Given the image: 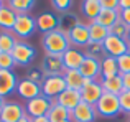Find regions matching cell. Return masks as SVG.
I'll return each instance as SVG.
<instances>
[{"instance_id": "obj_35", "label": "cell", "mask_w": 130, "mask_h": 122, "mask_svg": "<svg viewBox=\"0 0 130 122\" xmlns=\"http://www.w3.org/2000/svg\"><path fill=\"white\" fill-rule=\"evenodd\" d=\"M117 64H119V71L120 74H127L130 73V51L122 55L120 58H117Z\"/></svg>"}, {"instance_id": "obj_28", "label": "cell", "mask_w": 130, "mask_h": 122, "mask_svg": "<svg viewBox=\"0 0 130 122\" xmlns=\"http://www.w3.org/2000/svg\"><path fill=\"white\" fill-rule=\"evenodd\" d=\"M119 18H120V12H117V10H105V8H102V12L99 13V17L95 18V23H99V25H102V26H105V28L110 30V26L114 25Z\"/></svg>"}, {"instance_id": "obj_39", "label": "cell", "mask_w": 130, "mask_h": 122, "mask_svg": "<svg viewBox=\"0 0 130 122\" xmlns=\"http://www.w3.org/2000/svg\"><path fill=\"white\" fill-rule=\"evenodd\" d=\"M122 76V84H124V91H130V73L120 74Z\"/></svg>"}, {"instance_id": "obj_4", "label": "cell", "mask_w": 130, "mask_h": 122, "mask_svg": "<svg viewBox=\"0 0 130 122\" xmlns=\"http://www.w3.org/2000/svg\"><path fill=\"white\" fill-rule=\"evenodd\" d=\"M36 30H38L36 28V18H33L31 15H17V22H15V26H13L12 32L18 40L25 41Z\"/></svg>"}, {"instance_id": "obj_18", "label": "cell", "mask_w": 130, "mask_h": 122, "mask_svg": "<svg viewBox=\"0 0 130 122\" xmlns=\"http://www.w3.org/2000/svg\"><path fill=\"white\" fill-rule=\"evenodd\" d=\"M79 71L84 78H89L92 81H101V61L86 56V59L83 61Z\"/></svg>"}, {"instance_id": "obj_48", "label": "cell", "mask_w": 130, "mask_h": 122, "mask_svg": "<svg viewBox=\"0 0 130 122\" xmlns=\"http://www.w3.org/2000/svg\"><path fill=\"white\" fill-rule=\"evenodd\" d=\"M0 122H2V120H0Z\"/></svg>"}, {"instance_id": "obj_21", "label": "cell", "mask_w": 130, "mask_h": 122, "mask_svg": "<svg viewBox=\"0 0 130 122\" xmlns=\"http://www.w3.org/2000/svg\"><path fill=\"white\" fill-rule=\"evenodd\" d=\"M58 22H59V30L69 33L74 26H77L81 23V18H79V15H77L76 12L69 10V12L59 13V15H58Z\"/></svg>"}, {"instance_id": "obj_11", "label": "cell", "mask_w": 130, "mask_h": 122, "mask_svg": "<svg viewBox=\"0 0 130 122\" xmlns=\"http://www.w3.org/2000/svg\"><path fill=\"white\" fill-rule=\"evenodd\" d=\"M69 41L73 48H86V46L91 43V38H89V28L87 23H79L77 26H74L69 32Z\"/></svg>"}, {"instance_id": "obj_7", "label": "cell", "mask_w": 130, "mask_h": 122, "mask_svg": "<svg viewBox=\"0 0 130 122\" xmlns=\"http://www.w3.org/2000/svg\"><path fill=\"white\" fill-rule=\"evenodd\" d=\"M102 46H104L107 56H112V58H115V59L130 51V46H128L127 40L117 38V36H114V35H109L107 38L104 40Z\"/></svg>"}, {"instance_id": "obj_42", "label": "cell", "mask_w": 130, "mask_h": 122, "mask_svg": "<svg viewBox=\"0 0 130 122\" xmlns=\"http://www.w3.org/2000/svg\"><path fill=\"white\" fill-rule=\"evenodd\" d=\"M7 104V101L3 99V97H0V112H2V109H3V106Z\"/></svg>"}, {"instance_id": "obj_8", "label": "cell", "mask_w": 130, "mask_h": 122, "mask_svg": "<svg viewBox=\"0 0 130 122\" xmlns=\"http://www.w3.org/2000/svg\"><path fill=\"white\" fill-rule=\"evenodd\" d=\"M25 116H26L25 106H22L20 102L7 101V104L3 106L2 112H0V120L2 122H20Z\"/></svg>"}, {"instance_id": "obj_45", "label": "cell", "mask_w": 130, "mask_h": 122, "mask_svg": "<svg viewBox=\"0 0 130 122\" xmlns=\"http://www.w3.org/2000/svg\"><path fill=\"white\" fill-rule=\"evenodd\" d=\"M3 5H5V2H2V0H0V8H2Z\"/></svg>"}, {"instance_id": "obj_15", "label": "cell", "mask_w": 130, "mask_h": 122, "mask_svg": "<svg viewBox=\"0 0 130 122\" xmlns=\"http://www.w3.org/2000/svg\"><path fill=\"white\" fill-rule=\"evenodd\" d=\"M63 59V64H64V69H79L83 61L86 59V53L83 50H77V48H73L71 46L68 51H64V55L61 56Z\"/></svg>"}, {"instance_id": "obj_38", "label": "cell", "mask_w": 130, "mask_h": 122, "mask_svg": "<svg viewBox=\"0 0 130 122\" xmlns=\"http://www.w3.org/2000/svg\"><path fill=\"white\" fill-rule=\"evenodd\" d=\"M120 20L130 28V8H127V10H120Z\"/></svg>"}, {"instance_id": "obj_26", "label": "cell", "mask_w": 130, "mask_h": 122, "mask_svg": "<svg viewBox=\"0 0 130 122\" xmlns=\"http://www.w3.org/2000/svg\"><path fill=\"white\" fill-rule=\"evenodd\" d=\"M64 81H66V86L69 89H76V91H81L84 86V76L81 74L79 69H68L64 71Z\"/></svg>"}, {"instance_id": "obj_13", "label": "cell", "mask_w": 130, "mask_h": 122, "mask_svg": "<svg viewBox=\"0 0 130 122\" xmlns=\"http://www.w3.org/2000/svg\"><path fill=\"white\" fill-rule=\"evenodd\" d=\"M97 111L95 106L81 102L74 111H71V120L73 122H95L97 119Z\"/></svg>"}, {"instance_id": "obj_40", "label": "cell", "mask_w": 130, "mask_h": 122, "mask_svg": "<svg viewBox=\"0 0 130 122\" xmlns=\"http://www.w3.org/2000/svg\"><path fill=\"white\" fill-rule=\"evenodd\" d=\"M119 3H120V10L130 8V0H119Z\"/></svg>"}, {"instance_id": "obj_19", "label": "cell", "mask_w": 130, "mask_h": 122, "mask_svg": "<svg viewBox=\"0 0 130 122\" xmlns=\"http://www.w3.org/2000/svg\"><path fill=\"white\" fill-rule=\"evenodd\" d=\"M102 12L101 0H84L81 3V13L83 17L89 22H95V18L99 17V13Z\"/></svg>"}, {"instance_id": "obj_1", "label": "cell", "mask_w": 130, "mask_h": 122, "mask_svg": "<svg viewBox=\"0 0 130 122\" xmlns=\"http://www.w3.org/2000/svg\"><path fill=\"white\" fill-rule=\"evenodd\" d=\"M41 46L44 50V55H53V56H63L64 51L71 48L69 41V33L63 30H54V32L44 33L41 36Z\"/></svg>"}, {"instance_id": "obj_49", "label": "cell", "mask_w": 130, "mask_h": 122, "mask_svg": "<svg viewBox=\"0 0 130 122\" xmlns=\"http://www.w3.org/2000/svg\"><path fill=\"white\" fill-rule=\"evenodd\" d=\"M128 122H130V120H128Z\"/></svg>"}, {"instance_id": "obj_3", "label": "cell", "mask_w": 130, "mask_h": 122, "mask_svg": "<svg viewBox=\"0 0 130 122\" xmlns=\"http://www.w3.org/2000/svg\"><path fill=\"white\" fill-rule=\"evenodd\" d=\"M12 56L15 59L17 66H30L36 58V50L33 45H30L28 41H22L18 40L17 45L12 50Z\"/></svg>"}, {"instance_id": "obj_23", "label": "cell", "mask_w": 130, "mask_h": 122, "mask_svg": "<svg viewBox=\"0 0 130 122\" xmlns=\"http://www.w3.org/2000/svg\"><path fill=\"white\" fill-rule=\"evenodd\" d=\"M46 117L50 119V122H69L71 120V111L64 109L63 106H59V104L53 99L51 109L48 111Z\"/></svg>"}, {"instance_id": "obj_27", "label": "cell", "mask_w": 130, "mask_h": 122, "mask_svg": "<svg viewBox=\"0 0 130 122\" xmlns=\"http://www.w3.org/2000/svg\"><path fill=\"white\" fill-rule=\"evenodd\" d=\"M7 5L17 13V15H30L31 8L36 5L35 0H10Z\"/></svg>"}, {"instance_id": "obj_31", "label": "cell", "mask_w": 130, "mask_h": 122, "mask_svg": "<svg viewBox=\"0 0 130 122\" xmlns=\"http://www.w3.org/2000/svg\"><path fill=\"white\" fill-rule=\"evenodd\" d=\"M128 26L125 25L124 22H122L120 18L117 20V22L114 23V25L110 26V35H114V36H117V38H122V40H127V36H128Z\"/></svg>"}, {"instance_id": "obj_17", "label": "cell", "mask_w": 130, "mask_h": 122, "mask_svg": "<svg viewBox=\"0 0 130 122\" xmlns=\"http://www.w3.org/2000/svg\"><path fill=\"white\" fill-rule=\"evenodd\" d=\"M36 28L43 33H50L59 28V22H58V15L51 12H43L36 17Z\"/></svg>"}, {"instance_id": "obj_36", "label": "cell", "mask_w": 130, "mask_h": 122, "mask_svg": "<svg viewBox=\"0 0 130 122\" xmlns=\"http://www.w3.org/2000/svg\"><path fill=\"white\" fill-rule=\"evenodd\" d=\"M53 8L59 13H64V12H69V8L73 7V2L71 0H53L51 2Z\"/></svg>"}, {"instance_id": "obj_34", "label": "cell", "mask_w": 130, "mask_h": 122, "mask_svg": "<svg viewBox=\"0 0 130 122\" xmlns=\"http://www.w3.org/2000/svg\"><path fill=\"white\" fill-rule=\"evenodd\" d=\"M119 104H120V112L124 114H130V91H124L119 96Z\"/></svg>"}, {"instance_id": "obj_2", "label": "cell", "mask_w": 130, "mask_h": 122, "mask_svg": "<svg viewBox=\"0 0 130 122\" xmlns=\"http://www.w3.org/2000/svg\"><path fill=\"white\" fill-rule=\"evenodd\" d=\"M95 111H97L99 117L104 119H114L120 114V104H119V96L104 93L102 97L95 104Z\"/></svg>"}, {"instance_id": "obj_41", "label": "cell", "mask_w": 130, "mask_h": 122, "mask_svg": "<svg viewBox=\"0 0 130 122\" xmlns=\"http://www.w3.org/2000/svg\"><path fill=\"white\" fill-rule=\"evenodd\" d=\"M31 122H50V119H48L46 116H43V117H36V119H31Z\"/></svg>"}, {"instance_id": "obj_24", "label": "cell", "mask_w": 130, "mask_h": 122, "mask_svg": "<svg viewBox=\"0 0 130 122\" xmlns=\"http://www.w3.org/2000/svg\"><path fill=\"white\" fill-rule=\"evenodd\" d=\"M87 28H89V38H91V43H99V45H102L104 40L110 35L109 28H105V26L99 25V23H95V22H89Z\"/></svg>"}, {"instance_id": "obj_9", "label": "cell", "mask_w": 130, "mask_h": 122, "mask_svg": "<svg viewBox=\"0 0 130 122\" xmlns=\"http://www.w3.org/2000/svg\"><path fill=\"white\" fill-rule=\"evenodd\" d=\"M18 76L15 74V71L8 69H0V97H8L10 94H13L18 86Z\"/></svg>"}, {"instance_id": "obj_20", "label": "cell", "mask_w": 130, "mask_h": 122, "mask_svg": "<svg viewBox=\"0 0 130 122\" xmlns=\"http://www.w3.org/2000/svg\"><path fill=\"white\" fill-rule=\"evenodd\" d=\"M115 76H120L117 59L112 58V56H105L101 61V79H110V78Z\"/></svg>"}, {"instance_id": "obj_47", "label": "cell", "mask_w": 130, "mask_h": 122, "mask_svg": "<svg viewBox=\"0 0 130 122\" xmlns=\"http://www.w3.org/2000/svg\"><path fill=\"white\" fill-rule=\"evenodd\" d=\"M69 122H73V120H69Z\"/></svg>"}, {"instance_id": "obj_25", "label": "cell", "mask_w": 130, "mask_h": 122, "mask_svg": "<svg viewBox=\"0 0 130 122\" xmlns=\"http://www.w3.org/2000/svg\"><path fill=\"white\" fill-rule=\"evenodd\" d=\"M102 86V91L109 94H114V96H120L124 93V84H122V76H115L110 79H101L99 81Z\"/></svg>"}, {"instance_id": "obj_32", "label": "cell", "mask_w": 130, "mask_h": 122, "mask_svg": "<svg viewBox=\"0 0 130 122\" xmlns=\"http://www.w3.org/2000/svg\"><path fill=\"white\" fill-rule=\"evenodd\" d=\"M44 78H46V74L43 73L41 66H30L28 71H26V79H30V81H33V83L40 84V86L43 84Z\"/></svg>"}, {"instance_id": "obj_44", "label": "cell", "mask_w": 130, "mask_h": 122, "mask_svg": "<svg viewBox=\"0 0 130 122\" xmlns=\"http://www.w3.org/2000/svg\"><path fill=\"white\" fill-rule=\"evenodd\" d=\"M127 43H128V46H130V30H128V36H127Z\"/></svg>"}, {"instance_id": "obj_10", "label": "cell", "mask_w": 130, "mask_h": 122, "mask_svg": "<svg viewBox=\"0 0 130 122\" xmlns=\"http://www.w3.org/2000/svg\"><path fill=\"white\" fill-rule=\"evenodd\" d=\"M40 66L46 76H63L66 71L61 56H53V55H44Z\"/></svg>"}, {"instance_id": "obj_16", "label": "cell", "mask_w": 130, "mask_h": 122, "mask_svg": "<svg viewBox=\"0 0 130 122\" xmlns=\"http://www.w3.org/2000/svg\"><path fill=\"white\" fill-rule=\"evenodd\" d=\"M104 91H102V86L99 81H92L91 84H86V86L81 89V99L83 102L91 104V106H95L97 101L102 97Z\"/></svg>"}, {"instance_id": "obj_6", "label": "cell", "mask_w": 130, "mask_h": 122, "mask_svg": "<svg viewBox=\"0 0 130 122\" xmlns=\"http://www.w3.org/2000/svg\"><path fill=\"white\" fill-rule=\"evenodd\" d=\"M64 89H68L64 76H46L41 84V94L48 99H56Z\"/></svg>"}, {"instance_id": "obj_12", "label": "cell", "mask_w": 130, "mask_h": 122, "mask_svg": "<svg viewBox=\"0 0 130 122\" xmlns=\"http://www.w3.org/2000/svg\"><path fill=\"white\" fill-rule=\"evenodd\" d=\"M15 93L18 94V97H22V99L31 101V99H35V97H38L40 94H41V86L33 83V81H30V79H26V78H23V79L18 81V86H17Z\"/></svg>"}, {"instance_id": "obj_30", "label": "cell", "mask_w": 130, "mask_h": 122, "mask_svg": "<svg viewBox=\"0 0 130 122\" xmlns=\"http://www.w3.org/2000/svg\"><path fill=\"white\" fill-rule=\"evenodd\" d=\"M84 53H86V56L94 58V59H97V61H102L105 56H107L104 46L99 45V43H89L86 48H84Z\"/></svg>"}, {"instance_id": "obj_43", "label": "cell", "mask_w": 130, "mask_h": 122, "mask_svg": "<svg viewBox=\"0 0 130 122\" xmlns=\"http://www.w3.org/2000/svg\"><path fill=\"white\" fill-rule=\"evenodd\" d=\"M20 122H31V117H28V116H25V117H23V119H22V120H20Z\"/></svg>"}, {"instance_id": "obj_46", "label": "cell", "mask_w": 130, "mask_h": 122, "mask_svg": "<svg viewBox=\"0 0 130 122\" xmlns=\"http://www.w3.org/2000/svg\"><path fill=\"white\" fill-rule=\"evenodd\" d=\"M128 120H130V114H128Z\"/></svg>"}, {"instance_id": "obj_5", "label": "cell", "mask_w": 130, "mask_h": 122, "mask_svg": "<svg viewBox=\"0 0 130 122\" xmlns=\"http://www.w3.org/2000/svg\"><path fill=\"white\" fill-rule=\"evenodd\" d=\"M51 104H53V99H48L46 96L40 94L38 97L25 102V112H26V116L31 117V119L43 117V116H46L48 111L51 109Z\"/></svg>"}, {"instance_id": "obj_33", "label": "cell", "mask_w": 130, "mask_h": 122, "mask_svg": "<svg viewBox=\"0 0 130 122\" xmlns=\"http://www.w3.org/2000/svg\"><path fill=\"white\" fill-rule=\"evenodd\" d=\"M15 59H13L12 53H0V69H8L13 71L15 68Z\"/></svg>"}, {"instance_id": "obj_29", "label": "cell", "mask_w": 130, "mask_h": 122, "mask_svg": "<svg viewBox=\"0 0 130 122\" xmlns=\"http://www.w3.org/2000/svg\"><path fill=\"white\" fill-rule=\"evenodd\" d=\"M17 41L18 38L13 35V32H0V53H12Z\"/></svg>"}, {"instance_id": "obj_22", "label": "cell", "mask_w": 130, "mask_h": 122, "mask_svg": "<svg viewBox=\"0 0 130 122\" xmlns=\"http://www.w3.org/2000/svg\"><path fill=\"white\" fill-rule=\"evenodd\" d=\"M17 22V13L8 5H3L0 8V30L2 32H12Z\"/></svg>"}, {"instance_id": "obj_14", "label": "cell", "mask_w": 130, "mask_h": 122, "mask_svg": "<svg viewBox=\"0 0 130 122\" xmlns=\"http://www.w3.org/2000/svg\"><path fill=\"white\" fill-rule=\"evenodd\" d=\"M54 101H56L59 106H63L64 109H68V111H74L81 102H83V99H81V91L69 89V87L64 89Z\"/></svg>"}, {"instance_id": "obj_37", "label": "cell", "mask_w": 130, "mask_h": 122, "mask_svg": "<svg viewBox=\"0 0 130 122\" xmlns=\"http://www.w3.org/2000/svg\"><path fill=\"white\" fill-rule=\"evenodd\" d=\"M101 5H102V8H105V10H117V12H120V3H119V0H101Z\"/></svg>"}]
</instances>
